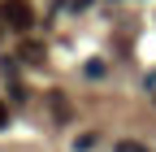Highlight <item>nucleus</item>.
<instances>
[{
  "instance_id": "nucleus-1",
  "label": "nucleus",
  "mask_w": 156,
  "mask_h": 152,
  "mask_svg": "<svg viewBox=\"0 0 156 152\" xmlns=\"http://www.w3.org/2000/svg\"><path fill=\"white\" fill-rule=\"evenodd\" d=\"M0 22L13 26V31H30V26H35L30 0H0Z\"/></svg>"
},
{
  "instance_id": "nucleus-2",
  "label": "nucleus",
  "mask_w": 156,
  "mask_h": 152,
  "mask_svg": "<svg viewBox=\"0 0 156 152\" xmlns=\"http://www.w3.org/2000/svg\"><path fill=\"white\" fill-rule=\"evenodd\" d=\"M117 152H152V148H143V143H134V139H122V143H117Z\"/></svg>"
},
{
  "instance_id": "nucleus-3",
  "label": "nucleus",
  "mask_w": 156,
  "mask_h": 152,
  "mask_svg": "<svg viewBox=\"0 0 156 152\" xmlns=\"http://www.w3.org/2000/svg\"><path fill=\"white\" fill-rule=\"evenodd\" d=\"M87 78H104V61H87Z\"/></svg>"
},
{
  "instance_id": "nucleus-4",
  "label": "nucleus",
  "mask_w": 156,
  "mask_h": 152,
  "mask_svg": "<svg viewBox=\"0 0 156 152\" xmlns=\"http://www.w3.org/2000/svg\"><path fill=\"white\" fill-rule=\"evenodd\" d=\"M22 56H30V61H39V56H44V44H26V48H22Z\"/></svg>"
},
{
  "instance_id": "nucleus-5",
  "label": "nucleus",
  "mask_w": 156,
  "mask_h": 152,
  "mask_svg": "<svg viewBox=\"0 0 156 152\" xmlns=\"http://www.w3.org/2000/svg\"><path fill=\"white\" fill-rule=\"evenodd\" d=\"M87 5H91V0H65V9H74V13H78V9H87Z\"/></svg>"
},
{
  "instance_id": "nucleus-6",
  "label": "nucleus",
  "mask_w": 156,
  "mask_h": 152,
  "mask_svg": "<svg viewBox=\"0 0 156 152\" xmlns=\"http://www.w3.org/2000/svg\"><path fill=\"white\" fill-rule=\"evenodd\" d=\"M0 126H9V109L5 104H0Z\"/></svg>"
}]
</instances>
